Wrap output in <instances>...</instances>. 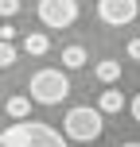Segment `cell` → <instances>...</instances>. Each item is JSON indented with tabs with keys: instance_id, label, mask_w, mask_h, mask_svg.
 Wrapping results in <instances>:
<instances>
[{
	"instance_id": "12",
	"label": "cell",
	"mask_w": 140,
	"mask_h": 147,
	"mask_svg": "<svg viewBox=\"0 0 140 147\" xmlns=\"http://www.w3.org/2000/svg\"><path fill=\"white\" fill-rule=\"evenodd\" d=\"M16 12H20V0H0V16L4 20H12Z\"/></svg>"
},
{
	"instance_id": "13",
	"label": "cell",
	"mask_w": 140,
	"mask_h": 147,
	"mask_svg": "<svg viewBox=\"0 0 140 147\" xmlns=\"http://www.w3.org/2000/svg\"><path fill=\"white\" fill-rule=\"evenodd\" d=\"M128 58L140 62V35H136V39H128Z\"/></svg>"
},
{
	"instance_id": "5",
	"label": "cell",
	"mask_w": 140,
	"mask_h": 147,
	"mask_svg": "<svg viewBox=\"0 0 140 147\" xmlns=\"http://www.w3.org/2000/svg\"><path fill=\"white\" fill-rule=\"evenodd\" d=\"M136 12H140V0H101V4H97V16H101V23H109V27L132 23Z\"/></svg>"
},
{
	"instance_id": "15",
	"label": "cell",
	"mask_w": 140,
	"mask_h": 147,
	"mask_svg": "<svg viewBox=\"0 0 140 147\" xmlns=\"http://www.w3.org/2000/svg\"><path fill=\"white\" fill-rule=\"evenodd\" d=\"M128 109H132V120H136V124H140V93L132 97V105H128Z\"/></svg>"
},
{
	"instance_id": "7",
	"label": "cell",
	"mask_w": 140,
	"mask_h": 147,
	"mask_svg": "<svg viewBox=\"0 0 140 147\" xmlns=\"http://www.w3.org/2000/svg\"><path fill=\"white\" fill-rule=\"evenodd\" d=\"M4 112H8L12 120H27V112H31V97H8Z\"/></svg>"
},
{
	"instance_id": "10",
	"label": "cell",
	"mask_w": 140,
	"mask_h": 147,
	"mask_svg": "<svg viewBox=\"0 0 140 147\" xmlns=\"http://www.w3.org/2000/svg\"><path fill=\"white\" fill-rule=\"evenodd\" d=\"M23 51H27V54H47V51H51V39L39 35V31H31V35L23 39Z\"/></svg>"
},
{
	"instance_id": "14",
	"label": "cell",
	"mask_w": 140,
	"mask_h": 147,
	"mask_svg": "<svg viewBox=\"0 0 140 147\" xmlns=\"http://www.w3.org/2000/svg\"><path fill=\"white\" fill-rule=\"evenodd\" d=\"M0 39H8V43L16 39V27H12V23H4V27H0Z\"/></svg>"
},
{
	"instance_id": "9",
	"label": "cell",
	"mask_w": 140,
	"mask_h": 147,
	"mask_svg": "<svg viewBox=\"0 0 140 147\" xmlns=\"http://www.w3.org/2000/svg\"><path fill=\"white\" fill-rule=\"evenodd\" d=\"M62 66L66 70H82L86 66V47H78V43L66 47V51H62Z\"/></svg>"
},
{
	"instance_id": "11",
	"label": "cell",
	"mask_w": 140,
	"mask_h": 147,
	"mask_svg": "<svg viewBox=\"0 0 140 147\" xmlns=\"http://www.w3.org/2000/svg\"><path fill=\"white\" fill-rule=\"evenodd\" d=\"M4 66H16V47L8 43V39H0V70Z\"/></svg>"
},
{
	"instance_id": "3",
	"label": "cell",
	"mask_w": 140,
	"mask_h": 147,
	"mask_svg": "<svg viewBox=\"0 0 140 147\" xmlns=\"http://www.w3.org/2000/svg\"><path fill=\"white\" fill-rule=\"evenodd\" d=\"M105 132V112H97L94 105H78V109L66 112L62 120V136L66 140H78V143H89Z\"/></svg>"
},
{
	"instance_id": "2",
	"label": "cell",
	"mask_w": 140,
	"mask_h": 147,
	"mask_svg": "<svg viewBox=\"0 0 140 147\" xmlns=\"http://www.w3.org/2000/svg\"><path fill=\"white\" fill-rule=\"evenodd\" d=\"M27 97L35 105H62L70 97V78L62 70H39V74H31V85H27Z\"/></svg>"
},
{
	"instance_id": "16",
	"label": "cell",
	"mask_w": 140,
	"mask_h": 147,
	"mask_svg": "<svg viewBox=\"0 0 140 147\" xmlns=\"http://www.w3.org/2000/svg\"><path fill=\"white\" fill-rule=\"evenodd\" d=\"M121 147H140V143H121Z\"/></svg>"
},
{
	"instance_id": "1",
	"label": "cell",
	"mask_w": 140,
	"mask_h": 147,
	"mask_svg": "<svg viewBox=\"0 0 140 147\" xmlns=\"http://www.w3.org/2000/svg\"><path fill=\"white\" fill-rule=\"evenodd\" d=\"M0 147H66V136L43 120H16L0 132Z\"/></svg>"
},
{
	"instance_id": "17",
	"label": "cell",
	"mask_w": 140,
	"mask_h": 147,
	"mask_svg": "<svg viewBox=\"0 0 140 147\" xmlns=\"http://www.w3.org/2000/svg\"><path fill=\"white\" fill-rule=\"evenodd\" d=\"M136 16H140V12H136Z\"/></svg>"
},
{
	"instance_id": "4",
	"label": "cell",
	"mask_w": 140,
	"mask_h": 147,
	"mask_svg": "<svg viewBox=\"0 0 140 147\" xmlns=\"http://www.w3.org/2000/svg\"><path fill=\"white\" fill-rule=\"evenodd\" d=\"M39 20H43V27H70L74 20H78V0H39L35 4Z\"/></svg>"
},
{
	"instance_id": "6",
	"label": "cell",
	"mask_w": 140,
	"mask_h": 147,
	"mask_svg": "<svg viewBox=\"0 0 140 147\" xmlns=\"http://www.w3.org/2000/svg\"><path fill=\"white\" fill-rule=\"evenodd\" d=\"M125 109V93H121V89H105L101 97H97V112H121Z\"/></svg>"
},
{
	"instance_id": "8",
	"label": "cell",
	"mask_w": 140,
	"mask_h": 147,
	"mask_svg": "<svg viewBox=\"0 0 140 147\" xmlns=\"http://www.w3.org/2000/svg\"><path fill=\"white\" fill-rule=\"evenodd\" d=\"M94 78H97V81H105V85H113V81L121 78V66H117L113 58H105V62H97V66H94Z\"/></svg>"
}]
</instances>
